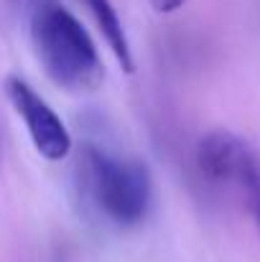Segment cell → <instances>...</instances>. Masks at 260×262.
<instances>
[{"label": "cell", "mask_w": 260, "mask_h": 262, "mask_svg": "<svg viewBox=\"0 0 260 262\" xmlns=\"http://www.w3.org/2000/svg\"><path fill=\"white\" fill-rule=\"evenodd\" d=\"M31 41L46 74L67 89H94L105 67L87 28L54 0L31 13Z\"/></svg>", "instance_id": "6da1fadb"}, {"label": "cell", "mask_w": 260, "mask_h": 262, "mask_svg": "<svg viewBox=\"0 0 260 262\" xmlns=\"http://www.w3.org/2000/svg\"><path fill=\"white\" fill-rule=\"evenodd\" d=\"M82 183L87 196L117 227H135L146 219L153 199V183L143 163L110 156L99 148H85Z\"/></svg>", "instance_id": "7a4b0ae2"}, {"label": "cell", "mask_w": 260, "mask_h": 262, "mask_svg": "<svg viewBox=\"0 0 260 262\" xmlns=\"http://www.w3.org/2000/svg\"><path fill=\"white\" fill-rule=\"evenodd\" d=\"M5 94L13 104V110L23 117L26 130L33 140V148L46 158V161H64L72 153V135L62 117L49 107V102L23 82L21 77H8L5 79Z\"/></svg>", "instance_id": "3957f363"}, {"label": "cell", "mask_w": 260, "mask_h": 262, "mask_svg": "<svg viewBox=\"0 0 260 262\" xmlns=\"http://www.w3.org/2000/svg\"><path fill=\"white\" fill-rule=\"evenodd\" d=\"M219 186H232L240 193L260 234V153L250 143L240 150V156L235 158Z\"/></svg>", "instance_id": "277c9868"}, {"label": "cell", "mask_w": 260, "mask_h": 262, "mask_svg": "<svg viewBox=\"0 0 260 262\" xmlns=\"http://www.w3.org/2000/svg\"><path fill=\"white\" fill-rule=\"evenodd\" d=\"M89 10V15L94 18V23L99 26L112 56L117 59V64L125 69V72H133L135 61H133V49H130V41H128V33H125V26L115 10V5L110 0H79Z\"/></svg>", "instance_id": "5b68a950"}, {"label": "cell", "mask_w": 260, "mask_h": 262, "mask_svg": "<svg viewBox=\"0 0 260 262\" xmlns=\"http://www.w3.org/2000/svg\"><path fill=\"white\" fill-rule=\"evenodd\" d=\"M151 5L156 13H176L184 5V0H151Z\"/></svg>", "instance_id": "8992f818"}]
</instances>
